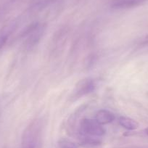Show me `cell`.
I'll return each instance as SVG.
<instances>
[{"label": "cell", "mask_w": 148, "mask_h": 148, "mask_svg": "<svg viewBox=\"0 0 148 148\" xmlns=\"http://www.w3.org/2000/svg\"><path fill=\"white\" fill-rule=\"evenodd\" d=\"M81 132L82 135L100 137L105 134V130L102 125L95 119H84L80 123Z\"/></svg>", "instance_id": "6da1fadb"}, {"label": "cell", "mask_w": 148, "mask_h": 148, "mask_svg": "<svg viewBox=\"0 0 148 148\" xmlns=\"http://www.w3.org/2000/svg\"><path fill=\"white\" fill-rule=\"evenodd\" d=\"M45 32V27L39 24H34L31 25L25 33L28 36L27 39V47H33L39 43Z\"/></svg>", "instance_id": "7a4b0ae2"}, {"label": "cell", "mask_w": 148, "mask_h": 148, "mask_svg": "<svg viewBox=\"0 0 148 148\" xmlns=\"http://www.w3.org/2000/svg\"><path fill=\"white\" fill-rule=\"evenodd\" d=\"M95 89V84L92 79H86L79 82L76 84L74 95L77 97H81L84 95H88L94 92Z\"/></svg>", "instance_id": "3957f363"}, {"label": "cell", "mask_w": 148, "mask_h": 148, "mask_svg": "<svg viewBox=\"0 0 148 148\" xmlns=\"http://www.w3.org/2000/svg\"><path fill=\"white\" fill-rule=\"evenodd\" d=\"M115 119V115L111 111L105 109L98 110L95 116V120L102 126L112 123Z\"/></svg>", "instance_id": "277c9868"}, {"label": "cell", "mask_w": 148, "mask_h": 148, "mask_svg": "<svg viewBox=\"0 0 148 148\" xmlns=\"http://www.w3.org/2000/svg\"><path fill=\"white\" fill-rule=\"evenodd\" d=\"M119 123L122 127L129 131L136 130L139 127V123L134 119L127 116H121L119 119Z\"/></svg>", "instance_id": "5b68a950"}, {"label": "cell", "mask_w": 148, "mask_h": 148, "mask_svg": "<svg viewBox=\"0 0 148 148\" xmlns=\"http://www.w3.org/2000/svg\"><path fill=\"white\" fill-rule=\"evenodd\" d=\"M147 1L148 0H119L114 4V7L116 8L121 9L130 8L142 5Z\"/></svg>", "instance_id": "8992f818"}, {"label": "cell", "mask_w": 148, "mask_h": 148, "mask_svg": "<svg viewBox=\"0 0 148 148\" xmlns=\"http://www.w3.org/2000/svg\"><path fill=\"white\" fill-rule=\"evenodd\" d=\"M60 148H79L76 143L66 139H62L58 142Z\"/></svg>", "instance_id": "52a82bcc"}, {"label": "cell", "mask_w": 148, "mask_h": 148, "mask_svg": "<svg viewBox=\"0 0 148 148\" xmlns=\"http://www.w3.org/2000/svg\"><path fill=\"white\" fill-rule=\"evenodd\" d=\"M8 36H9V32L6 29L4 28L1 32H0V49L4 47V45L6 44L8 41Z\"/></svg>", "instance_id": "ba28073f"}, {"label": "cell", "mask_w": 148, "mask_h": 148, "mask_svg": "<svg viewBox=\"0 0 148 148\" xmlns=\"http://www.w3.org/2000/svg\"><path fill=\"white\" fill-rule=\"evenodd\" d=\"M145 134H147L148 135V128H147L146 129H145Z\"/></svg>", "instance_id": "9c48e42d"}]
</instances>
